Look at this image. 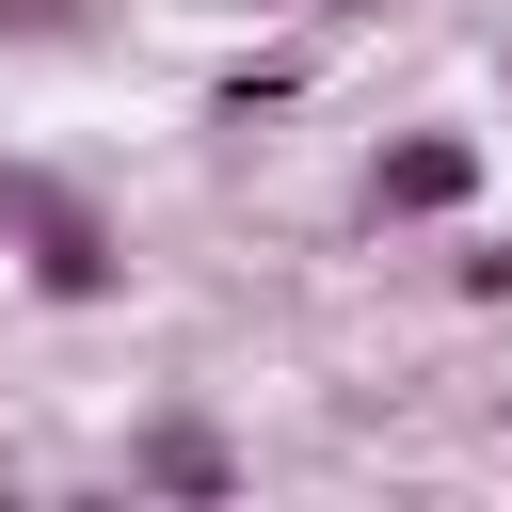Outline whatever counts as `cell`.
<instances>
[{"label":"cell","mask_w":512,"mask_h":512,"mask_svg":"<svg viewBox=\"0 0 512 512\" xmlns=\"http://www.w3.org/2000/svg\"><path fill=\"white\" fill-rule=\"evenodd\" d=\"M496 192V144L464 128V112H416V128H384L368 160H352V208L368 224H464Z\"/></svg>","instance_id":"6da1fadb"},{"label":"cell","mask_w":512,"mask_h":512,"mask_svg":"<svg viewBox=\"0 0 512 512\" xmlns=\"http://www.w3.org/2000/svg\"><path fill=\"white\" fill-rule=\"evenodd\" d=\"M240 480H256V464H240V432H224V416H208L192 384L128 416V496H176V512H224Z\"/></svg>","instance_id":"7a4b0ae2"},{"label":"cell","mask_w":512,"mask_h":512,"mask_svg":"<svg viewBox=\"0 0 512 512\" xmlns=\"http://www.w3.org/2000/svg\"><path fill=\"white\" fill-rule=\"evenodd\" d=\"M16 288H32V304H64V320L128 304V240H112V208H96V192H80V208H48V224L16 240Z\"/></svg>","instance_id":"3957f363"},{"label":"cell","mask_w":512,"mask_h":512,"mask_svg":"<svg viewBox=\"0 0 512 512\" xmlns=\"http://www.w3.org/2000/svg\"><path fill=\"white\" fill-rule=\"evenodd\" d=\"M304 80H320V48H240V64L208 80V112H224V128H256V112H288Z\"/></svg>","instance_id":"277c9868"},{"label":"cell","mask_w":512,"mask_h":512,"mask_svg":"<svg viewBox=\"0 0 512 512\" xmlns=\"http://www.w3.org/2000/svg\"><path fill=\"white\" fill-rule=\"evenodd\" d=\"M48 208H80V176H48V160H0V256H16Z\"/></svg>","instance_id":"5b68a950"},{"label":"cell","mask_w":512,"mask_h":512,"mask_svg":"<svg viewBox=\"0 0 512 512\" xmlns=\"http://www.w3.org/2000/svg\"><path fill=\"white\" fill-rule=\"evenodd\" d=\"M448 288H464V304H512V240H480V256H448Z\"/></svg>","instance_id":"8992f818"},{"label":"cell","mask_w":512,"mask_h":512,"mask_svg":"<svg viewBox=\"0 0 512 512\" xmlns=\"http://www.w3.org/2000/svg\"><path fill=\"white\" fill-rule=\"evenodd\" d=\"M240 16H320V0H240Z\"/></svg>","instance_id":"52a82bcc"},{"label":"cell","mask_w":512,"mask_h":512,"mask_svg":"<svg viewBox=\"0 0 512 512\" xmlns=\"http://www.w3.org/2000/svg\"><path fill=\"white\" fill-rule=\"evenodd\" d=\"M320 16H384V0H320Z\"/></svg>","instance_id":"ba28073f"},{"label":"cell","mask_w":512,"mask_h":512,"mask_svg":"<svg viewBox=\"0 0 512 512\" xmlns=\"http://www.w3.org/2000/svg\"><path fill=\"white\" fill-rule=\"evenodd\" d=\"M496 96H512V48H496Z\"/></svg>","instance_id":"9c48e42d"}]
</instances>
